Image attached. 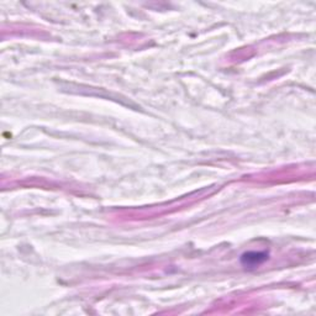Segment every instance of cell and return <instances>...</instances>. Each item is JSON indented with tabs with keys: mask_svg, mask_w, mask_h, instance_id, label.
<instances>
[{
	"mask_svg": "<svg viewBox=\"0 0 316 316\" xmlns=\"http://www.w3.org/2000/svg\"><path fill=\"white\" fill-rule=\"evenodd\" d=\"M241 260H242V263L245 266H248V267H257V266L262 265L265 261L268 260V255L262 252H248L245 253Z\"/></svg>",
	"mask_w": 316,
	"mask_h": 316,
	"instance_id": "6da1fadb",
	"label": "cell"
}]
</instances>
